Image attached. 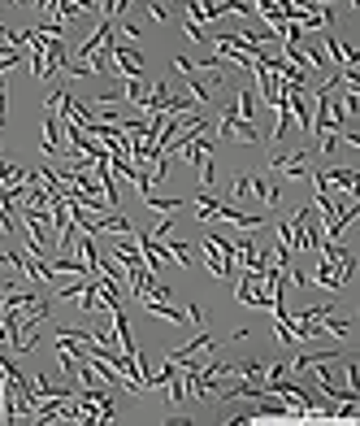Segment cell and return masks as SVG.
Instances as JSON below:
<instances>
[{"label": "cell", "instance_id": "2e32d148", "mask_svg": "<svg viewBox=\"0 0 360 426\" xmlns=\"http://www.w3.org/2000/svg\"><path fill=\"white\" fill-rule=\"evenodd\" d=\"M231 196H235V201H243V196H252V170L235 174V187H231Z\"/></svg>", "mask_w": 360, "mask_h": 426}, {"label": "cell", "instance_id": "5bb4252c", "mask_svg": "<svg viewBox=\"0 0 360 426\" xmlns=\"http://www.w3.org/2000/svg\"><path fill=\"white\" fill-rule=\"evenodd\" d=\"M256 109H260V105H256V92H248V87H243V92H239V105H235V113H239L243 122H256Z\"/></svg>", "mask_w": 360, "mask_h": 426}, {"label": "cell", "instance_id": "8fae6325", "mask_svg": "<svg viewBox=\"0 0 360 426\" xmlns=\"http://www.w3.org/2000/svg\"><path fill=\"white\" fill-rule=\"evenodd\" d=\"M231 139H235V144H260V130H256V122H243V118H235V126H231Z\"/></svg>", "mask_w": 360, "mask_h": 426}, {"label": "cell", "instance_id": "9c48e42d", "mask_svg": "<svg viewBox=\"0 0 360 426\" xmlns=\"http://www.w3.org/2000/svg\"><path fill=\"white\" fill-rule=\"evenodd\" d=\"M317 326H321V335H330V339H339V343H343V339H352V322H348V318H339V309H330V314H325Z\"/></svg>", "mask_w": 360, "mask_h": 426}, {"label": "cell", "instance_id": "52a82bcc", "mask_svg": "<svg viewBox=\"0 0 360 426\" xmlns=\"http://www.w3.org/2000/svg\"><path fill=\"white\" fill-rule=\"evenodd\" d=\"M213 343H217V335H213V331H200L191 343H183V348H170V361H178V366H183L187 357H200L204 348H213Z\"/></svg>", "mask_w": 360, "mask_h": 426}, {"label": "cell", "instance_id": "ac0fdd59", "mask_svg": "<svg viewBox=\"0 0 360 426\" xmlns=\"http://www.w3.org/2000/svg\"><path fill=\"white\" fill-rule=\"evenodd\" d=\"M78 0H57V9H53V18H61V22H70V18H78Z\"/></svg>", "mask_w": 360, "mask_h": 426}, {"label": "cell", "instance_id": "5b68a950", "mask_svg": "<svg viewBox=\"0 0 360 426\" xmlns=\"http://www.w3.org/2000/svg\"><path fill=\"white\" fill-rule=\"evenodd\" d=\"M334 357H343V348H308V352H296V357H291V374H304V370H313L317 361H334Z\"/></svg>", "mask_w": 360, "mask_h": 426}, {"label": "cell", "instance_id": "ffe728a7", "mask_svg": "<svg viewBox=\"0 0 360 426\" xmlns=\"http://www.w3.org/2000/svg\"><path fill=\"white\" fill-rule=\"evenodd\" d=\"M348 387L360 391V361H356V357H348Z\"/></svg>", "mask_w": 360, "mask_h": 426}, {"label": "cell", "instance_id": "7c38bea8", "mask_svg": "<svg viewBox=\"0 0 360 426\" xmlns=\"http://www.w3.org/2000/svg\"><path fill=\"white\" fill-rule=\"evenodd\" d=\"M161 248H165V257L178 261V266H191V248H187L183 239H170V235H165V239H161Z\"/></svg>", "mask_w": 360, "mask_h": 426}, {"label": "cell", "instance_id": "ba28073f", "mask_svg": "<svg viewBox=\"0 0 360 426\" xmlns=\"http://www.w3.org/2000/svg\"><path fill=\"white\" fill-rule=\"evenodd\" d=\"M200 253H204V266L213 270V278H226V257L217 248V235H204L200 239Z\"/></svg>", "mask_w": 360, "mask_h": 426}, {"label": "cell", "instance_id": "44dd1931", "mask_svg": "<svg viewBox=\"0 0 360 426\" xmlns=\"http://www.w3.org/2000/svg\"><path fill=\"white\" fill-rule=\"evenodd\" d=\"M5 105H9V92H5V83H0V126L9 122V109H5Z\"/></svg>", "mask_w": 360, "mask_h": 426}, {"label": "cell", "instance_id": "603a6c76", "mask_svg": "<svg viewBox=\"0 0 360 426\" xmlns=\"http://www.w3.org/2000/svg\"><path fill=\"white\" fill-rule=\"evenodd\" d=\"M174 70H178V74H191V70H195V65H191L187 57H174Z\"/></svg>", "mask_w": 360, "mask_h": 426}, {"label": "cell", "instance_id": "8992f818", "mask_svg": "<svg viewBox=\"0 0 360 426\" xmlns=\"http://www.w3.org/2000/svg\"><path fill=\"white\" fill-rule=\"evenodd\" d=\"M135 235V226H130V218H126V213H96V235Z\"/></svg>", "mask_w": 360, "mask_h": 426}, {"label": "cell", "instance_id": "7402d4cb", "mask_svg": "<svg viewBox=\"0 0 360 426\" xmlns=\"http://www.w3.org/2000/svg\"><path fill=\"white\" fill-rule=\"evenodd\" d=\"M291 283H296V287H308V283H313V278H308L304 270H291Z\"/></svg>", "mask_w": 360, "mask_h": 426}, {"label": "cell", "instance_id": "7a4b0ae2", "mask_svg": "<svg viewBox=\"0 0 360 426\" xmlns=\"http://www.w3.org/2000/svg\"><path fill=\"white\" fill-rule=\"evenodd\" d=\"M213 218H226V222H235L239 231H260V226H265V213H243L235 201H222Z\"/></svg>", "mask_w": 360, "mask_h": 426}, {"label": "cell", "instance_id": "9a60e30c", "mask_svg": "<svg viewBox=\"0 0 360 426\" xmlns=\"http://www.w3.org/2000/svg\"><path fill=\"white\" fill-rule=\"evenodd\" d=\"M217 196H208V191H200V196H195V218H200V222H208L213 218V213H217Z\"/></svg>", "mask_w": 360, "mask_h": 426}, {"label": "cell", "instance_id": "30bf717a", "mask_svg": "<svg viewBox=\"0 0 360 426\" xmlns=\"http://www.w3.org/2000/svg\"><path fill=\"white\" fill-rule=\"evenodd\" d=\"M143 209H152V213H178L183 209V201H178V196H143Z\"/></svg>", "mask_w": 360, "mask_h": 426}, {"label": "cell", "instance_id": "6da1fadb", "mask_svg": "<svg viewBox=\"0 0 360 426\" xmlns=\"http://www.w3.org/2000/svg\"><path fill=\"white\" fill-rule=\"evenodd\" d=\"M113 74L122 78H143V57L130 44H113Z\"/></svg>", "mask_w": 360, "mask_h": 426}, {"label": "cell", "instance_id": "3957f363", "mask_svg": "<svg viewBox=\"0 0 360 426\" xmlns=\"http://www.w3.org/2000/svg\"><path fill=\"white\" fill-rule=\"evenodd\" d=\"M44 153H48V157L65 153V139H61V113H57L53 105H44Z\"/></svg>", "mask_w": 360, "mask_h": 426}, {"label": "cell", "instance_id": "d4e9b609", "mask_svg": "<svg viewBox=\"0 0 360 426\" xmlns=\"http://www.w3.org/2000/svg\"><path fill=\"white\" fill-rule=\"evenodd\" d=\"M9 5H18V9H30V5H35V0H9Z\"/></svg>", "mask_w": 360, "mask_h": 426}, {"label": "cell", "instance_id": "e0dca14e", "mask_svg": "<svg viewBox=\"0 0 360 426\" xmlns=\"http://www.w3.org/2000/svg\"><path fill=\"white\" fill-rule=\"evenodd\" d=\"M143 9H148L152 22H170V5H165V0H143Z\"/></svg>", "mask_w": 360, "mask_h": 426}, {"label": "cell", "instance_id": "cb8c5ba5", "mask_svg": "<svg viewBox=\"0 0 360 426\" xmlns=\"http://www.w3.org/2000/svg\"><path fill=\"white\" fill-rule=\"evenodd\" d=\"M187 322H195V326L204 322V314H200V305H187Z\"/></svg>", "mask_w": 360, "mask_h": 426}, {"label": "cell", "instance_id": "d6986e66", "mask_svg": "<svg viewBox=\"0 0 360 426\" xmlns=\"http://www.w3.org/2000/svg\"><path fill=\"white\" fill-rule=\"evenodd\" d=\"M187 92H191V101H195V105H208V83H200V78H191V74H187Z\"/></svg>", "mask_w": 360, "mask_h": 426}, {"label": "cell", "instance_id": "277c9868", "mask_svg": "<svg viewBox=\"0 0 360 426\" xmlns=\"http://www.w3.org/2000/svg\"><path fill=\"white\" fill-rule=\"evenodd\" d=\"M321 178H325V187H330V191H348V196H356V201H360V178H356L352 166H334V170H325Z\"/></svg>", "mask_w": 360, "mask_h": 426}, {"label": "cell", "instance_id": "4fadbf2b", "mask_svg": "<svg viewBox=\"0 0 360 426\" xmlns=\"http://www.w3.org/2000/svg\"><path fill=\"white\" fill-rule=\"evenodd\" d=\"M48 270L53 274H87L83 257H57V261H48Z\"/></svg>", "mask_w": 360, "mask_h": 426}]
</instances>
